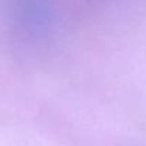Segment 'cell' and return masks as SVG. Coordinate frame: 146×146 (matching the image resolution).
<instances>
[]
</instances>
